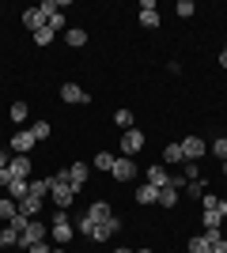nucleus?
I'll list each match as a JSON object with an SVG mask.
<instances>
[{
  "label": "nucleus",
  "mask_w": 227,
  "mask_h": 253,
  "mask_svg": "<svg viewBox=\"0 0 227 253\" xmlns=\"http://www.w3.org/2000/svg\"><path fill=\"white\" fill-rule=\"evenodd\" d=\"M49 193H53V204H57L61 211H65L68 204L76 201V189L68 185V170H57L53 178H49Z\"/></svg>",
  "instance_id": "nucleus-1"
},
{
  "label": "nucleus",
  "mask_w": 227,
  "mask_h": 253,
  "mask_svg": "<svg viewBox=\"0 0 227 253\" xmlns=\"http://www.w3.org/2000/svg\"><path fill=\"white\" fill-rule=\"evenodd\" d=\"M49 238V227L45 223H27V231L19 234V250H31L34 242H45Z\"/></svg>",
  "instance_id": "nucleus-2"
},
{
  "label": "nucleus",
  "mask_w": 227,
  "mask_h": 253,
  "mask_svg": "<svg viewBox=\"0 0 227 253\" xmlns=\"http://www.w3.org/2000/svg\"><path fill=\"white\" fill-rule=\"evenodd\" d=\"M49 234H53V242L57 246H65L68 242V238H72V219H68V215H65V211H57V215H53V227H49Z\"/></svg>",
  "instance_id": "nucleus-3"
},
{
  "label": "nucleus",
  "mask_w": 227,
  "mask_h": 253,
  "mask_svg": "<svg viewBox=\"0 0 227 253\" xmlns=\"http://www.w3.org/2000/svg\"><path fill=\"white\" fill-rule=\"evenodd\" d=\"M136 151H144V132H140V128H129V132H121V155L133 159Z\"/></svg>",
  "instance_id": "nucleus-4"
},
{
  "label": "nucleus",
  "mask_w": 227,
  "mask_h": 253,
  "mask_svg": "<svg viewBox=\"0 0 227 253\" xmlns=\"http://www.w3.org/2000/svg\"><path fill=\"white\" fill-rule=\"evenodd\" d=\"M110 174H114L118 181H133V178H136V163H133V159H125V155H118Z\"/></svg>",
  "instance_id": "nucleus-5"
},
{
  "label": "nucleus",
  "mask_w": 227,
  "mask_h": 253,
  "mask_svg": "<svg viewBox=\"0 0 227 253\" xmlns=\"http://www.w3.org/2000/svg\"><path fill=\"white\" fill-rule=\"evenodd\" d=\"M182 155H185V163H197V159L205 155V140L201 136H185L182 140Z\"/></svg>",
  "instance_id": "nucleus-6"
},
{
  "label": "nucleus",
  "mask_w": 227,
  "mask_h": 253,
  "mask_svg": "<svg viewBox=\"0 0 227 253\" xmlns=\"http://www.w3.org/2000/svg\"><path fill=\"white\" fill-rule=\"evenodd\" d=\"M87 174H91V170H87V163H72V167H68V185H72L76 193H84Z\"/></svg>",
  "instance_id": "nucleus-7"
},
{
  "label": "nucleus",
  "mask_w": 227,
  "mask_h": 253,
  "mask_svg": "<svg viewBox=\"0 0 227 253\" xmlns=\"http://www.w3.org/2000/svg\"><path fill=\"white\" fill-rule=\"evenodd\" d=\"M34 144H38V140L31 136V128H23V132H15V136H11V151H15V155H27Z\"/></svg>",
  "instance_id": "nucleus-8"
},
{
  "label": "nucleus",
  "mask_w": 227,
  "mask_h": 253,
  "mask_svg": "<svg viewBox=\"0 0 227 253\" xmlns=\"http://www.w3.org/2000/svg\"><path fill=\"white\" fill-rule=\"evenodd\" d=\"M118 231H121V223L118 219H106V223H95V234H91V238H95V242H110Z\"/></svg>",
  "instance_id": "nucleus-9"
},
{
  "label": "nucleus",
  "mask_w": 227,
  "mask_h": 253,
  "mask_svg": "<svg viewBox=\"0 0 227 253\" xmlns=\"http://www.w3.org/2000/svg\"><path fill=\"white\" fill-rule=\"evenodd\" d=\"M140 27H148V31H155V27H159V11H155V0H144V4H140Z\"/></svg>",
  "instance_id": "nucleus-10"
},
{
  "label": "nucleus",
  "mask_w": 227,
  "mask_h": 253,
  "mask_svg": "<svg viewBox=\"0 0 227 253\" xmlns=\"http://www.w3.org/2000/svg\"><path fill=\"white\" fill-rule=\"evenodd\" d=\"M23 27H27V31H42V27H45V15H42V8H27V11H23Z\"/></svg>",
  "instance_id": "nucleus-11"
},
{
  "label": "nucleus",
  "mask_w": 227,
  "mask_h": 253,
  "mask_svg": "<svg viewBox=\"0 0 227 253\" xmlns=\"http://www.w3.org/2000/svg\"><path fill=\"white\" fill-rule=\"evenodd\" d=\"M61 98H65V102H91V95H87V91H84V87H76V84H65V87H61Z\"/></svg>",
  "instance_id": "nucleus-12"
},
{
  "label": "nucleus",
  "mask_w": 227,
  "mask_h": 253,
  "mask_svg": "<svg viewBox=\"0 0 227 253\" xmlns=\"http://www.w3.org/2000/svg\"><path fill=\"white\" fill-rule=\"evenodd\" d=\"M148 181L155 185V189H167V185H171V174H167V167H163V163H155V167L148 170Z\"/></svg>",
  "instance_id": "nucleus-13"
},
{
  "label": "nucleus",
  "mask_w": 227,
  "mask_h": 253,
  "mask_svg": "<svg viewBox=\"0 0 227 253\" xmlns=\"http://www.w3.org/2000/svg\"><path fill=\"white\" fill-rule=\"evenodd\" d=\"M38 211H42V197H31V193H27V197H23V201H19V215H27V219H34Z\"/></svg>",
  "instance_id": "nucleus-14"
},
{
  "label": "nucleus",
  "mask_w": 227,
  "mask_h": 253,
  "mask_svg": "<svg viewBox=\"0 0 227 253\" xmlns=\"http://www.w3.org/2000/svg\"><path fill=\"white\" fill-rule=\"evenodd\" d=\"M8 170H11V178H31V159H27V155H15L8 163Z\"/></svg>",
  "instance_id": "nucleus-15"
},
{
  "label": "nucleus",
  "mask_w": 227,
  "mask_h": 253,
  "mask_svg": "<svg viewBox=\"0 0 227 253\" xmlns=\"http://www.w3.org/2000/svg\"><path fill=\"white\" fill-rule=\"evenodd\" d=\"M31 193V178H11V185H8V197L11 201H23Z\"/></svg>",
  "instance_id": "nucleus-16"
},
{
  "label": "nucleus",
  "mask_w": 227,
  "mask_h": 253,
  "mask_svg": "<svg viewBox=\"0 0 227 253\" xmlns=\"http://www.w3.org/2000/svg\"><path fill=\"white\" fill-rule=\"evenodd\" d=\"M136 204H159V189L151 181H144L140 189H136Z\"/></svg>",
  "instance_id": "nucleus-17"
},
{
  "label": "nucleus",
  "mask_w": 227,
  "mask_h": 253,
  "mask_svg": "<svg viewBox=\"0 0 227 253\" xmlns=\"http://www.w3.org/2000/svg\"><path fill=\"white\" fill-rule=\"evenodd\" d=\"M15 215H19V201H11V197H0V219L11 223Z\"/></svg>",
  "instance_id": "nucleus-18"
},
{
  "label": "nucleus",
  "mask_w": 227,
  "mask_h": 253,
  "mask_svg": "<svg viewBox=\"0 0 227 253\" xmlns=\"http://www.w3.org/2000/svg\"><path fill=\"white\" fill-rule=\"evenodd\" d=\"M87 215L95 223H106V219H114V211H110V204H102V201H95L91 208H87Z\"/></svg>",
  "instance_id": "nucleus-19"
},
{
  "label": "nucleus",
  "mask_w": 227,
  "mask_h": 253,
  "mask_svg": "<svg viewBox=\"0 0 227 253\" xmlns=\"http://www.w3.org/2000/svg\"><path fill=\"white\" fill-rule=\"evenodd\" d=\"M72 231L91 238V234H95V219H91V215H80V219H72Z\"/></svg>",
  "instance_id": "nucleus-20"
},
{
  "label": "nucleus",
  "mask_w": 227,
  "mask_h": 253,
  "mask_svg": "<svg viewBox=\"0 0 227 253\" xmlns=\"http://www.w3.org/2000/svg\"><path fill=\"white\" fill-rule=\"evenodd\" d=\"M65 42H68V45H76V49H80V45L87 42V31H84V27H68V31H65Z\"/></svg>",
  "instance_id": "nucleus-21"
},
{
  "label": "nucleus",
  "mask_w": 227,
  "mask_h": 253,
  "mask_svg": "<svg viewBox=\"0 0 227 253\" xmlns=\"http://www.w3.org/2000/svg\"><path fill=\"white\" fill-rule=\"evenodd\" d=\"M163 163H185L182 144H167V148H163Z\"/></svg>",
  "instance_id": "nucleus-22"
},
{
  "label": "nucleus",
  "mask_w": 227,
  "mask_h": 253,
  "mask_svg": "<svg viewBox=\"0 0 227 253\" xmlns=\"http://www.w3.org/2000/svg\"><path fill=\"white\" fill-rule=\"evenodd\" d=\"M114 125L129 132V128H133V110H114Z\"/></svg>",
  "instance_id": "nucleus-23"
},
{
  "label": "nucleus",
  "mask_w": 227,
  "mask_h": 253,
  "mask_svg": "<svg viewBox=\"0 0 227 253\" xmlns=\"http://www.w3.org/2000/svg\"><path fill=\"white\" fill-rule=\"evenodd\" d=\"M159 204H163V208H174V204H178V189H174V185L159 189Z\"/></svg>",
  "instance_id": "nucleus-24"
},
{
  "label": "nucleus",
  "mask_w": 227,
  "mask_h": 253,
  "mask_svg": "<svg viewBox=\"0 0 227 253\" xmlns=\"http://www.w3.org/2000/svg\"><path fill=\"white\" fill-rule=\"evenodd\" d=\"M45 193H49V178H34L31 181V197H42L45 201Z\"/></svg>",
  "instance_id": "nucleus-25"
},
{
  "label": "nucleus",
  "mask_w": 227,
  "mask_h": 253,
  "mask_svg": "<svg viewBox=\"0 0 227 253\" xmlns=\"http://www.w3.org/2000/svg\"><path fill=\"white\" fill-rule=\"evenodd\" d=\"M45 27H49V31H68V19H65V11H57V15H49V23H45Z\"/></svg>",
  "instance_id": "nucleus-26"
},
{
  "label": "nucleus",
  "mask_w": 227,
  "mask_h": 253,
  "mask_svg": "<svg viewBox=\"0 0 227 253\" xmlns=\"http://www.w3.org/2000/svg\"><path fill=\"white\" fill-rule=\"evenodd\" d=\"M8 114H11V121H19V125H23L31 110H27V102H11V110H8Z\"/></svg>",
  "instance_id": "nucleus-27"
},
{
  "label": "nucleus",
  "mask_w": 227,
  "mask_h": 253,
  "mask_svg": "<svg viewBox=\"0 0 227 253\" xmlns=\"http://www.w3.org/2000/svg\"><path fill=\"white\" fill-rule=\"evenodd\" d=\"M0 246H19V234L11 227H0Z\"/></svg>",
  "instance_id": "nucleus-28"
},
{
  "label": "nucleus",
  "mask_w": 227,
  "mask_h": 253,
  "mask_svg": "<svg viewBox=\"0 0 227 253\" xmlns=\"http://www.w3.org/2000/svg\"><path fill=\"white\" fill-rule=\"evenodd\" d=\"M220 223H224L220 211H205V231H220Z\"/></svg>",
  "instance_id": "nucleus-29"
},
{
  "label": "nucleus",
  "mask_w": 227,
  "mask_h": 253,
  "mask_svg": "<svg viewBox=\"0 0 227 253\" xmlns=\"http://www.w3.org/2000/svg\"><path fill=\"white\" fill-rule=\"evenodd\" d=\"M31 136L34 140H45V136H49V121H34V125H31Z\"/></svg>",
  "instance_id": "nucleus-30"
},
{
  "label": "nucleus",
  "mask_w": 227,
  "mask_h": 253,
  "mask_svg": "<svg viewBox=\"0 0 227 253\" xmlns=\"http://www.w3.org/2000/svg\"><path fill=\"white\" fill-rule=\"evenodd\" d=\"M95 167L98 170H114V155H110V151H98V155H95Z\"/></svg>",
  "instance_id": "nucleus-31"
},
{
  "label": "nucleus",
  "mask_w": 227,
  "mask_h": 253,
  "mask_svg": "<svg viewBox=\"0 0 227 253\" xmlns=\"http://www.w3.org/2000/svg\"><path fill=\"white\" fill-rule=\"evenodd\" d=\"M189 253H208V242H205V234H193V238H189Z\"/></svg>",
  "instance_id": "nucleus-32"
},
{
  "label": "nucleus",
  "mask_w": 227,
  "mask_h": 253,
  "mask_svg": "<svg viewBox=\"0 0 227 253\" xmlns=\"http://www.w3.org/2000/svg\"><path fill=\"white\" fill-rule=\"evenodd\" d=\"M174 11H178V15H182V19H189V15H193V0H178V4H174Z\"/></svg>",
  "instance_id": "nucleus-33"
},
{
  "label": "nucleus",
  "mask_w": 227,
  "mask_h": 253,
  "mask_svg": "<svg viewBox=\"0 0 227 253\" xmlns=\"http://www.w3.org/2000/svg\"><path fill=\"white\" fill-rule=\"evenodd\" d=\"M49 42H53V31H49V27L34 31V45H49Z\"/></svg>",
  "instance_id": "nucleus-34"
},
{
  "label": "nucleus",
  "mask_w": 227,
  "mask_h": 253,
  "mask_svg": "<svg viewBox=\"0 0 227 253\" xmlns=\"http://www.w3.org/2000/svg\"><path fill=\"white\" fill-rule=\"evenodd\" d=\"M201 204H205V211H220V197H216V193H205Z\"/></svg>",
  "instance_id": "nucleus-35"
},
{
  "label": "nucleus",
  "mask_w": 227,
  "mask_h": 253,
  "mask_svg": "<svg viewBox=\"0 0 227 253\" xmlns=\"http://www.w3.org/2000/svg\"><path fill=\"white\" fill-rule=\"evenodd\" d=\"M182 178H185V181H197V178H201V170H197V163H185V167H182Z\"/></svg>",
  "instance_id": "nucleus-36"
},
{
  "label": "nucleus",
  "mask_w": 227,
  "mask_h": 253,
  "mask_svg": "<svg viewBox=\"0 0 227 253\" xmlns=\"http://www.w3.org/2000/svg\"><path fill=\"white\" fill-rule=\"evenodd\" d=\"M212 155H216V159H227V136H220L216 144H212Z\"/></svg>",
  "instance_id": "nucleus-37"
},
{
  "label": "nucleus",
  "mask_w": 227,
  "mask_h": 253,
  "mask_svg": "<svg viewBox=\"0 0 227 253\" xmlns=\"http://www.w3.org/2000/svg\"><path fill=\"white\" fill-rule=\"evenodd\" d=\"M27 223H31V219H27V215H15V219H11L8 227H11V231H15V234H23V231H27Z\"/></svg>",
  "instance_id": "nucleus-38"
},
{
  "label": "nucleus",
  "mask_w": 227,
  "mask_h": 253,
  "mask_svg": "<svg viewBox=\"0 0 227 253\" xmlns=\"http://www.w3.org/2000/svg\"><path fill=\"white\" fill-rule=\"evenodd\" d=\"M8 185H11V170H8V167H4V170H0V189L8 193Z\"/></svg>",
  "instance_id": "nucleus-39"
},
{
  "label": "nucleus",
  "mask_w": 227,
  "mask_h": 253,
  "mask_svg": "<svg viewBox=\"0 0 227 253\" xmlns=\"http://www.w3.org/2000/svg\"><path fill=\"white\" fill-rule=\"evenodd\" d=\"M27 253H53V250H49V242H34Z\"/></svg>",
  "instance_id": "nucleus-40"
},
{
  "label": "nucleus",
  "mask_w": 227,
  "mask_h": 253,
  "mask_svg": "<svg viewBox=\"0 0 227 253\" xmlns=\"http://www.w3.org/2000/svg\"><path fill=\"white\" fill-rule=\"evenodd\" d=\"M208 253H227V242H224V238H220L216 246H208Z\"/></svg>",
  "instance_id": "nucleus-41"
},
{
  "label": "nucleus",
  "mask_w": 227,
  "mask_h": 253,
  "mask_svg": "<svg viewBox=\"0 0 227 253\" xmlns=\"http://www.w3.org/2000/svg\"><path fill=\"white\" fill-rule=\"evenodd\" d=\"M8 163H11V159H8V151H0V170L8 167Z\"/></svg>",
  "instance_id": "nucleus-42"
},
{
  "label": "nucleus",
  "mask_w": 227,
  "mask_h": 253,
  "mask_svg": "<svg viewBox=\"0 0 227 253\" xmlns=\"http://www.w3.org/2000/svg\"><path fill=\"white\" fill-rule=\"evenodd\" d=\"M220 215L227 219V201H224V197H220Z\"/></svg>",
  "instance_id": "nucleus-43"
},
{
  "label": "nucleus",
  "mask_w": 227,
  "mask_h": 253,
  "mask_svg": "<svg viewBox=\"0 0 227 253\" xmlns=\"http://www.w3.org/2000/svg\"><path fill=\"white\" fill-rule=\"evenodd\" d=\"M220 64H224V68H227V45H224V53H220Z\"/></svg>",
  "instance_id": "nucleus-44"
},
{
  "label": "nucleus",
  "mask_w": 227,
  "mask_h": 253,
  "mask_svg": "<svg viewBox=\"0 0 227 253\" xmlns=\"http://www.w3.org/2000/svg\"><path fill=\"white\" fill-rule=\"evenodd\" d=\"M114 253H136V250H114Z\"/></svg>",
  "instance_id": "nucleus-45"
},
{
  "label": "nucleus",
  "mask_w": 227,
  "mask_h": 253,
  "mask_svg": "<svg viewBox=\"0 0 227 253\" xmlns=\"http://www.w3.org/2000/svg\"><path fill=\"white\" fill-rule=\"evenodd\" d=\"M224 178H227V159H224Z\"/></svg>",
  "instance_id": "nucleus-46"
},
{
  "label": "nucleus",
  "mask_w": 227,
  "mask_h": 253,
  "mask_svg": "<svg viewBox=\"0 0 227 253\" xmlns=\"http://www.w3.org/2000/svg\"><path fill=\"white\" fill-rule=\"evenodd\" d=\"M136 253H151V250H136Z\"/></svg>",
  "instance_id": "nucleus-47"
},
{
  "label": "nucleus",
  "mask_w": 227,
  "mask_h": 253,
  "mask_svg": "<svg viewBox=\"0 0 227 253\" xmlns=\"http://www.w3.org/2000/svg\"><path fill=\"white\" fill-rule=\"evenodd\" d=\"M53 253H65V250H53Z\"/></svg>",
  "instance_id": "nucleus-48"
},
{
  "label": "nucleus",
  "mask_w": 227,
  "mask_h": 253,
  "mask_svg": "<svg viewBox=\"0 0 227 253\" xmlns=\"http://www.w3.org/2000/svg\"><path fill=\"white\" fill-rule=\"evenodd\" d=\"M224 242H227V231H224Z\"/></svg>",
  "instance_id": "nucleus-49"
}]
</instances>
